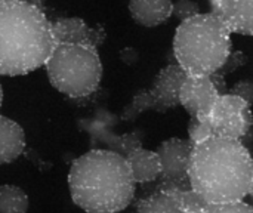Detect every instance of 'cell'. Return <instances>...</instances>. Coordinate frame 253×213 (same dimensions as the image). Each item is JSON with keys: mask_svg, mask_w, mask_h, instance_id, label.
<instances>
[{"mask_svg": "<svg viewBox=\"0 0 253 213\" xmlns=\"http://www.w3.org/2000/svg\"><path fill=\"white\" fill-rule=\"evenodd\" d=\"M1 102H3V87L0 85V108H1Z\"/></svg>", "mask_w": 253, "mask_h": 213, "instance_id": "cell-26", "label": "cell"}, {"mask_svg": "<svg viewBox=\"0 0 253 213\" xmlns=\"http://www.w3.org/2000/svg\"><path fill=\"white\" fill-rule=\"evenodd\" d=\"M194 144L190 139L181 138H169L157 147L156 153L162 165L160 178L165 185L190 187L188 168Z\"/></svg>", "mask_w": 253, "mask_h": 213, "instance_id": "cell-9", "label": "cell"}, {"mask_svg": "<svg viewBox=\"0 0 253 213\" xmlns=\"http://www.w3.org/2000/svg\"><path fill=\"white\" fill-rule=\"evenodd\" d=\"M188 181L209 206L243 202L253 185V157L239 139L211 136L194 145Z\"/></svg>", "mask_w": 253, "mask_h": 213, "instance_id": "cell-1", "label": "cell"}, {"mask_svg": "<svg viewBox=\"0 0 253 213\" xmlns=\"http://www.w3.org/2000/svg\"><path fill=\"white\" fill-rule=\"evenodd\" d=\"M248 62V56H246V53H243V52H240V50H231V53L228 55V58L225 59V62H224V65L221 67V70H219V73L222 74V76H228V74H231V73H234L237 68H240L242 65H245Z\"/></svg>", "mask_w": 253, "mask_h": 213, "instance_id": "cell-20", "label": "cell"}, {"mask_svg": "<svg viewBox=\"0 0 253 213\" xmlns=\"http://www.w3.org/2000/svg\"><path fill=\"white\" fill-rule=\"evenodd\" d=\"M24 148V129L12 119H7L0 114V165L15 162L22 154Z\"/></svg>", "mask_w": 253, "mask_h": 213, "instance_id": "cell-14", "label": "cell"}, {"mask_svg": "<svg viewBox=\"0 0 253 213\" xmlns=\"http://www.w3.org/2000/svg\"><path fill=\"white\" fill-rule=\"evenodd\" d=\"M215 13L230 33L253 36V0H219Z\"/></svg>", "mask_w": 253, "mask_h": 213, "instance_id": "cell-12", "label": "cell"}, {"mask_svg": "<svg viewBox=\"0 0 253 213\" xmlns=\"http://www.w3.org/2000/svg\"><path fill=\"white\" fill-rule=\"evenodd\" d=\"M209 1V4H211V7H212V12L216 9V6H218V3H219V0H208Z\"/></svg>", "mask_w": 253, "mask_h": 213, "instance_id": "cell-25", "label": "cell"}, {"mask_svg": "<svg viewBox=\"0 0 253 213\" xmlns=\"http://www.w3.org/2000/svg\"><path fill=\"white\" fill-rule=\"evenodd\" d=\"M211 136H213V135H212L209 125L199 117H191L190 125H188V139L196 145Z\"/></svg>", "mask_w": 253, "mask_h": 213, "instance_id": "cell-18", "label": "cell"}, {"mask_svg": "<svg viewBox=\"0 0 253 213\" xmlns=\"http://www.w3.org/2000/svg\"><path fill=\"white\" fill-rule=\"evenodd\" d=\"M209 77H211V80H212V83L216 87L219 95H227L228 93V86H227V82H225V76H222L219 71H216V73L211 74Z\"/></svg>", "mask_w": 253, "mask_h": 213, "instance_id": "cell-23", "label": "cell"}, {"mask_svg": "<svg viewBox=\"0 0 253 213\" xmlns=\"http://www.w3.org/2000/svg\"><path fill=\"white\" fill-rule=\"evenodd\" d=\"M24 1H27L31 6H34V7H37V9L44 12V0H24Z\"/></svg>", "mask_w": 253, "mask_h": 213, "instance_id": "cell-24", "label": "cell"}, {"mask_svg": "<svg viewBox=\"0 0 253 213\" xmlns=\"http://www.w3.org/2000/svg\"><path fill=\"white\" fill-rule=\"evenodd\" d=\"M251 196H252V199H253V185H252V190H251Z\"/></svg>", "mask_w": 253, "mask_h": 213, "instance_id": "cell-27", "label": "cell"}, {"mask_svg": "<svg viewBox=\"0 0 253 213\" xmlns=\"http://www.w3.org/2000/svg\"><path fill=\"white\" fill-rule=\"evenodd\" d=\"M44 68L50 85L76 99L95 93L102 79L98 49L86 44L56 43Z\"/></svg>", "mask_w": 253, "mask_h": 213, "instance_id": "cell-5", "label": "cell"}, {"mask_svg": "<svg viewBox=\"0 0 253 213\" xmlns=\"http://www.w3.org/2000/svg\"><path fill=\"white\" fill-rule=\"evenodd\" d=\"M199 13H202L200 6H199V3H196L193 0H178L172 6V15L176 16L181 22H184Z\"/></svg>", "mask_w": 253, "mask_h": 213, "instance_id": "cell-19", "label": "cell"}, {"mask_svg": "<svg viewBox=\"0 0 253 213\" xmlns=\"http://www.w3.org/2000/svg\"><path fill=\"white\" fill-rule=\"evenodd\" d=\"M126 162L136 184H145L160 178L162 165L156 151H150L142 147L136 148L126 157Z\"/></svg>", "mask_w": 253, "mask_h": 213, "instance_id": "cell-15", "label": "cell"}, {"mask_svg": "<svg viewBox=\"0 0 253 213\" xmlns=\"http://www.w3.org/2000/svg\"><path fill=\"white\" fill-rule=\"evenodd\" d=\"M172 0H129L132 18L144 27H157L172 16Z\"/></svg>", "mask_w": 253, "mask_h": 213, "instance_id": "cell-13", "label": "cell"}, {"mask_svg": "<svg viewBox=\"0 0 253 213\" xmlns=\"http://www.w3.org/2000/svg\"><path fill=\"white\" fill-rule=\"evenodd\" d=\"M203 213H253V206L243 202L228 203V205H215V206H209Z\"/></svg>", "mask_w": 253, "mask_h": 213, "instance_id": "cell-22", "label": "cell"}, {"mask_svg": "<svg viewBox=\"0 0 253 213\" xmlns=\"http://www.w3.org/2000/svg\"><path fill=\"white\" fill-rule=\"evenodd\" d=\"M117 123V116L107 110H98L92 117L80 120V128L89 133L92 147L117 153L126 159L132 151L142 147L144 132L133 130L129 133L117 135L114 132V126Z\"/></svg>", "mask_w": 253, "mask_h": 213, "instance_id": "cell-8", "label": "cell"}, {"mask_svg": "<svg viewBox=\"0 0 253 213\" xmlns=\"http://www.w3.org/2000/svg\"><path fill=\"white\" fill-rule=\"evenodd\" d=\"M28 196L16 185L0 187V213H27Z\"/></svg>", "mask_w": 253, "mask_h": 213, "instance_id": "cell-17", "label": "cell"}, {"mask_svg": "<svg viewBox=\"0 0 253 213\" xmlns=\"http://www.w3.org/2000/svg\"><path fill=\"white\" fill-rule=\"evenodd\" d=\"M56 42L52 21L24 0H0V76H24L46 64Z\"/></svg>", "mask_w": 253, "mask_h": 213, "instance_id": "cell-3", "label": "cell"}, {"mask_svg": "<svg viewBox=\"0 0 253 213\" xmlns=\"http://www.w3.org/2000/svg\"><path fill=\"white\" fill-rule=\"evenodd\" d=\"M230 95H234V96H239L242 98L243 101H246L249 105H253V80L251 79H243V80H239L230 90H228Z\"/></svg>", "mask_w": 253, "mask_h": 213, "instance_id": "cell-21", "label": "cell"}, {"mask_svg": "<svg viewBox=\"0 0 253 213\" xmlns=\"http://www.w3.org/2000/svg\"><path fill=\"white\" fill-rule=\"evenodd\" d=\"M205 120L213 136L242 141L253 128L252 105L234 95H219Z\"/></svg>", "mask_w": 253, "mask_h": 213, "instance_id": "cell-7", "label": "cell"}, {"mask_svg": "<svg viewBox=\"0 0 253 213\" xmlns=\"http://www.w3.org/2000/svg\"><path fill=\"white\" fill-rule=\"evenodd\" d=\"M136 213H185V211L172 194L157 191L138 203Z\"/></svg>", "mask_w": 253, "mask_h": 213, "instance_id": "cell-16", "label": "cell"}, {"mask_svg": "<svg viewBox=\"0 0 253 213\" xmlns=\"http://www.w3.org/2000/svg\"><path fill=\"white\" fill-rule=\"evenodd\" d=\"M187 73L178 64H169L162 68L151 89L138 90L132 102L123 110L120 119L123 122H133L139 114L145 111L166 113L179 105V90L185 80Z\"/></svg>", "mask_w": 253, "mask_h": 213, "instance_id": "cell-6", "label": "cell"}, {"mask_svg": "<svg viewBox=\"0 0 253 213\" xmlns=\"http://www.w3.org/2000/svg\"><path fill=\"white\" fill-rule=\"evenodd\" d=\"M52 33L56 43L86 44L98 49L107 34L102 25L89 27L82 18H58L52 22Z\"/></svg>", "mask_w": 253, "mask_h": 213, "instance_id": "cell-11", "label": "cell"}, {"mask_svg": "<svg viewBox=\"0 0 253 213\" xmlns=\"http://www.w3.org/2000/svg\"><path fill=\"white\" fill-rule=\"evenodd\" d=\"M219 93L209 76H190L181 85L179 105H182L191 117L205 119L212 111Z\"/></svg>", "mask_w": 253, "mask_h": 213, "instance_id": "cell-10", "label": "cell"}, {"mask_svg": "<svg viewBox=\"0 0 253 213\" xmlns=\"http://www.w3.org/2000/svg\"><path fill=\"white\" fill-rule=\"evenodd\" d=\"M231 47L230 30L212 12L181 22L173 37L176 64L190 76H211L219 71Z\"/></svg>", "mask_w": 253, "mask_h": 213, "instance_id": "cell-4", "label": "cell"}, {"mask_svg": "<svg viewBox=\"0 0 253 213\" xmlns=\"http://www.w3.org/2000/svg\"><path fill=\"white\" fill-rule=\"evenodd\" d=\"M135 179L126 159L92 148L77 157L68 172L73 202L87 213H119L135 197Z\"/></svg>", "mask_w": 253, "mask_h": 213, "instance_id": "cell-2", "label": "cell"}]
</instances>
